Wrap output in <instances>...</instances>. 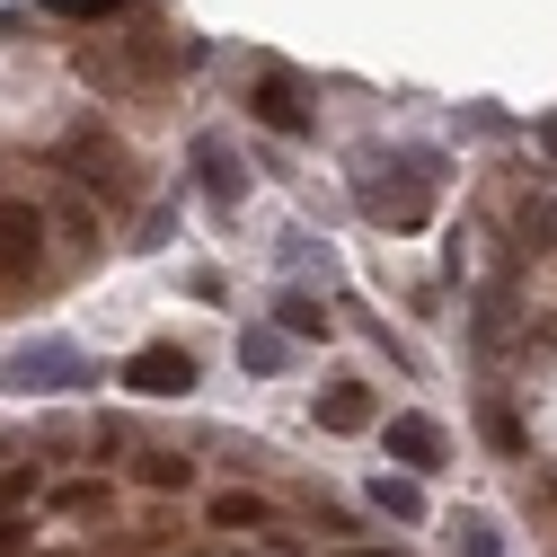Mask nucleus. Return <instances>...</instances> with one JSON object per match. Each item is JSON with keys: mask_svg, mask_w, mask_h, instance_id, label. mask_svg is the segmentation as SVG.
Returning <instances> with one entry per match:
<instances>
[{"mask_svg": "<svg viewBox=\"0 0 557 557\" xmlns=\"http://www.w3.org/2000/svg\"><path fill=\"white\" fill-rule=\"evenodd\" d=\"M124 389L133 398H177V389H195V363L177 355V345H143V355L124 363Z\"/></svg>", "mask_w": 557, "mask_h": 557, "instance_id": "obj_4", "label": "nucleus"}, {"mask_svg": "<svg viewBox=\"0 0 557 557\" xmlns=\"http://www.w3.org/2000/svg\"><path fill=\"white\" fill-rule=\"evenodd\" d=\"M27 548V522H0V557H18Z\"/></svg>", "mask_w": 557, "mask_h": 557, "instance_id": "obj_18", "label": "nucleus"}, {"mask_svg": "<svg viewBox=\"0 0 557 557\" xmlns=\"http://www.w3.org/2000/svg\"><path fill=\"white\" fill-rule=\"evenodd\" d=\"M372 513H389V522H425V486H416V478H372Z\"/></svg>", "mask_w": 557, "mask_h": 557, "instance_id": "obj_11", "label": "nucleus"}, {"mask_svg": "<svg viewBox=\"0 0 557 557\" xmlns=\"http://www.w3.org/2000/svg\"><path fill=\"white\" fill-rule=\"evenodd\" d=\"M213 522H222V531H265V522H274V505H265V496H248V486H222V496H213Z\"/></svg>", "mask_w": 557, "mask_h": 557, "instance_id": "obj_10", "label": "nucleus"}, {"mask_svg": "<svg viewBox=\"0 0 557 557\" xmlns=\"http://www.w3.org/2000/svg\"><path fill=\"white\" fill-rule=\"evenodd\" d=\"M36 248H45V213L10 195V203H0V265L27 274V265H36Z\"/></svg>", "mask_w": 557, "mask_h": 557, "instance_id": "obj_7", "label": "nucleus"}, {"mask_svg": "<svg viewBox=\"0 0 557 557\" xmlns=\"http://www.w3.org/2000/svg\"><path fill=\"white\" fill-rule=\"evenodd\" d=\"M416 169H434V160H398V169H363V186H355V203L372 222H389V231H425V213H434V177H416Z\"/></svg>", "mask_w": 557, "mask_h": 557, "instance_id": "obj_2", "label": "nucleus"}, {"mask_svg": "<svg viewBox=\"0 0 557 557\" xmlns=\"http://www.w3.org/2000/svg\"><path fill=\"white\" fill-rule=\"evenodd\" d=\"M486 443H496V451H522V425H513L505 407H486Z\"/></svg>", "mask_w": 557, "mask_h": 557, "instance_id": "obj_16", "label": "nucleus"}, {"mask_svg": "<svg viewBox=\"0 0 557 557\" xmlns=\"http://www.w3.org/2000/svg\"><path fill=\"white\" fill-rule=\"evenodd\" d=\"M372 425H381L372 389H355V381H345V389H327V398H319V434H372Z\"/></svg>", "mask_w": 557, "mask_h": 557, "instance_id": "obj_9", "label": "nucleus"}, {"mask_svg": "<svg viewBox=\"0 0 557 557\" xmlns=\"http://www.w3.org/2000/svg\"><path fill=\"white\" fill-rule=\"evenodd\" d=\"M284 355H293L284 327H248V336H239V363H248V372H284Z\"/></svg>", "mask_w": 557, "mask_h": 557, "instance_id": "obj_12", "label": "nucleus"}, {"mask_svg": "<svg viewBox=\"0 0 557 557\" xmlns=\"http://www.w3.org/2000/svg\"><path fill=\"white\" fill-rule=\"evenodd\" d=\"M0 389L10 398H62V389H89V355L62 336H36L18 355H0Z\"/></svg>", "mask_w": 557, "mask_h": 557, "instance_id": "obj_1", "label": "nucleus"}, {"mask_svg": "<svg viewBox=\"0 0 557 557\" xmlns=\"http://www.w3.org/2000/svg\"><path fill=\"white\" fill-rule=\"evenodd\" d=\"M53 18H72V27H107V18H124L133 0H45Z\"/></svg>", "mask_w": 557, "mask_h": 557, "instance_id": "obj_14", "label": "nucleus"}, {"mask_svg": "<svg viewBox=\"0 0 557 557\" xmlns=\"http://www.w3.org/2000/svg\"><path fill=\"white\" fill-rule=\"evenodd\" d=\"M460 531H469V540H460V557H505V540L486 531V522H460Z\"/></svg>", "mask_w": 557, "mask_h": 557, "instance_id": "obj_17", "label": "nucleus"}, {"mask_svg": "<svg viewBox=\"0 0 557 557\" xmlns=\"http://www.w3.org/2000/svg\"><path fill=\"white\" fill-rule=\"evenodd\" d=\"M381 443H389V460H407V478H434L443 469V425H434V416H389Z\"/></svg>", "mask_w": 557, "mask_h": 557, "instance_id": "obj_5", "label": "nucleus"}, {"mask_svg": "<svg viewBox=\"0 0 557 557\" xmlns=\"http://www.w3.org/2000/svg\"><path fill=\"white\" fill-rule=\"evenodd\" d=\"M274 327H284V336H301V345H310V336H327V310H319L310 293H293L284 310H274Z\"/></svg>", "mask_w": 557, "mask_h": 557, "instance_id": "obj_13", "label": "nucleus"}, {"mask_svg": "<svg viewBox=\"0 0 557 557\" xmlns=\"http://www.w3.org/2000/svg\"><path fill=\"white\" fill-rule=\"evenodd\" d=\"M195 177H203V195H213L222 213L239 203V160H231V143H222V133H195Z\"/></svg>", "mask_w": 557, "mask_h": 557, "instance_id": "obj_8", "label": "nucleus"}, {"mask_svg": "<svg viewBox=\"0 0 557 557\" xmlns=\"http://www.w3.org/2000/svg\"><path fill=\"white\" fill-rule=\"evenodd\" d=\"M355 557H398V548H355Z\"/></svg>", "mask_w": 557, "mask_h": 557, "instance_id": "obj_20", "label": "nucleus"}, {"mask_svg": "<svg viewBox=\"0 0 557 557\" xmlns=\"http://www.w3.org/2000/svg\"><path fill=\"white\" fill-rule=\"evenodd\" d=\"M62 169H81L89 195H124V151L107 133H72V143H62Z\"/></svg>", "mask_w": 557, "mask_h": 557, "instance_id": "obj_6", "label": "nucleus"}, {"mask_svg": "<svg viewBox=\"0 0 557 557\" xmlns=\"http://www.w3.org/2000/svg\"><path fill=\"white\" fill-rule=\"evenodd\" d=\"M195 478V460H177V451H160V460H143V486H186Z\"/></svg>", "mask_w": 557, "mask_h": 557, "instance_id": "obj_15", "label": "nucleus"}, {"mask_svg": "<svg viewBox=\"0 0 557 557\" xmlns=\"http://www.w3.org/2000/svg\"><path fill=\"white\" fill-rule=\"evenodd\" d=\"M540 151H548V160H557V115H540Z\"/></svg>", "mask_w": 557, "mask_h": 557, "instance_id": "obj_19", "label": "nucleus"}, {"mask_svg": "<svg viewBox=\"0 0 557 557\" xmlns=\"http://www.w3.org/2000/svg\"><path fill=\"white\" fill-rule=\"evenodd\" d=\"M248 115H257L265 133H284V143H301V133H310V107H301V81H284V72H265V81L248 89Z\"/></svg>", "mask_w": 557, "mask_h": 557, "instance_id": "obj_3", "label": "nucleus"}]
</instances>
